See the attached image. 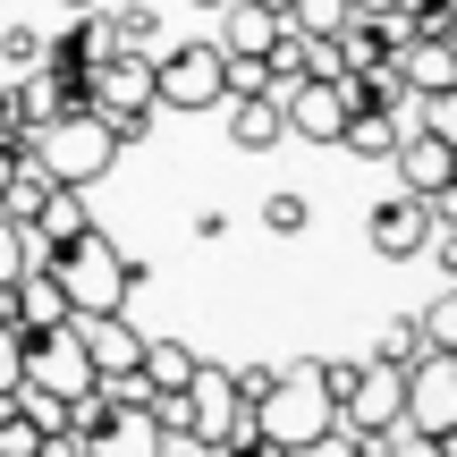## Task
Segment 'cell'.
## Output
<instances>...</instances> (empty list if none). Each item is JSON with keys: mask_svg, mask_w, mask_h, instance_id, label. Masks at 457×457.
<instances>
[{"mask_svg": "<svg viewBox=\"0 0 457 457\" xmlns=\"http://www.w3.org/2000/svg\"><path fill=\"white\" fill-rule=\"evenodd\" d=\"M381 9H398V0H347V17H381Z\"/></svg>", "mask_w": 457, "mask_h": 457, "instance_id": "40", "label": "cell"}, {"mask_svg": "<svg viewBox=\"0 0 457 457\" xmlns=\"http://www.w3.org/2000/svg\"><path fill=\"white\" fill-rule=\"evenodd\" d=\"M339 424V407H330V390H322V373L313 364H279L271 373V390L245 407V432L254 441H271V449H305V441H322V432Z\"/></svg>", "mask_w": 457, "mask_h": 457, "instance_id": "2", "label": "cell"}, {"mask_svg": "<svg viewBox=\"0 0 457 457\" xmlns=\"http://www.w3.org/2000/svg\"><path fill=\"white\" fill-rule=\"evenodd\" d=\"M102 34H111V51H153L162 17H153L145 0H102Z\"/></svg>", "mask_w": 457, "mask_h": 457, "instance_id": "21", "label": "cell"}, {"mask_svg": "<svg viewBox=\"0 0 457 457\" xmlns=\"http://www.w3.org/2000/svg\"><path fill=\"white\" fill-rule=\"evenodd\" d=\"M415 339H424V356H457V296H432L415 313Z\"/></svg>", "mask_w": 457, "mask_h": 457, "instance_id": "24", "label": "cell"}, {"mask_svg": "<svg viewBox=\"0 0 457 457\" xmlns=\"http://www.w3.org/2000/svg\"><path fill=\"white\" fill-rule=\"evenodd\" d=\"M34 449H43V424L17 398H0V457H34Z\"/></svg>", "mask_w": 457, "mask_h": 457, "instance_id": "26", "label": "cell"}, {"mask_svg": "<svg viewBox=\"0 0 457 457\" xmlns=\"http://www.w3.org/2000/svg\"><path fill=\"white\" fill-rule=\"evenodd\" d=\"M220 111H228V145H237V153H271L279 136H288V119H279L271 94H228Z\"/></svg>", "mask_w": 457, "mask_h": 457, "instance_id": "17", "label": "cell"}, {"mask_svg": "<svg viewBox=\"0 0 457 457\" xmlns=\"http://www.w3.org/2000/svg\"><path fill=\"white\" fill-rule=\"evenodd\" d=\"M296 457H364V449H356V432H339V424H330V432H322V441H305V449H296Z\"/></svg>", "mask_w": 457, "mask_h": 457, "instance_id": "32", "label": "cell"}, {"mask_svg": "<svg viewBox=\"0 0 457 457\" xmlns=\"http://www.w3.org/2000/svg\"><path fill=\"white\" fill-rule=\"evenodd\" d=\"M9 187H17V145H0V204H9Z\"/></svg>", "mask_w": 457, "mask_h": 457, "instance_id": "39", "label": "cell"}, {"mask_svg": "<svg viewBox=\"0 0 457 457\" xmlns=\"http://www.w3.org/2000/svg\"><path fill=\"white\" fill-rule=\"evenodd\" d=\"M390 170H398V187H407V195H424V204H441L449 187H457V145L449 136H398V153H390Z\"/></svg>", "mask_w": 457, "mask_h": 457, "instance_id": "10", "label": "cell"}, {"mask_svg": "<svg viewBox=\"0 0 457 457\" xmlns=\"http://www.w3.org/2000/svg\"><path fill=\"white\" fill-rule=\"evenodd\" d=\"M17 330H26L17 322V288H0V339H17Z\"/></svg>", "mask_w": 457, "mask_h": 457, "instance_id": "38", "label": "cell"}, {"mask_svg": "<svg viewBox=\"0 0 457 457\" xmlns=\"http://www.w3.org/2000/svg\"><path fill=\"white\" fill-rule=\"evenodd\" d=\"M77 339H85V356H94V381L136 373V356H145V330H136L128 313H94V322H77Z\"/></svg>", "mask_w": 457, "mask_h": 457, "instance_id": "15", "label": "cell"}, {"mask_svg": "<svg viewBox=\"0 0 457 457\" xmlns=\"http://www.w3.org/2000/svg\"><path fill=\"white\" fill-rule=\"evenodd\" d=\"M102 128H111V145L128 153V145H145L153 136V102H128V111H102Z\"/></svg>", "mask_w": 457, "mask_h": 457, "instance_id": "28", "label": "cell"}, {"mask_svg": "<svg viewBox=\"0 0 457 457\" xmlns=\"http://www.w3.org/2000/svg\"><path fill=\"white\" fill-rule=\"evenodd\" d=\"M415 356H424V339H415V322H390V330L373 339V356H364V364H381V373H407Z\"/></svg>", "mask_w": 457, "mask_h": 457, "instance_id": "25", "label": "cell"}, {"mask_svg": "<svg viewBox=\"0 0 457 457\" xmlns=\"http://www.w3.org/2000/svg\"><path fill=\"white\" fill-rule=\"evenodd\" d=\"M136 373H145L153 390H187V373H195V347H187V339H145Z\"/></svg>", "mask_w": 457, "mask_h": 457, "instance_id": "23", "label": "cell"}, {"mask_svg": "<svg viewBox=\"0 0 457 457\" xmlns=\"http://www.w3.org/2000/svg\"><path fill=\"white\" fill-rule=\"evenodd\" d=\"M245 432V398H237V381H228V364H204L195 356V373H187V441H237Z\"/></svg>", "mask_w": 457, "mask_h": 457, "instance_id": "7", "label": "cell"}, {"mask_svg": "<svg viewBox=\"0 0 457 457\" xmlns=\"http://www.w3.org/2000/svg\"><path fill=\"white\" fill-rule=\"evenodd\" d=\"M271 373H279V364H237V373H228V381H237V398H245V407H254V398L271 390Z\"/></svg>", "mask_w": 457, "mask_h": 457, "instance_id": "34", "label": "cell"}, {"mask_svg": "<svg viewBox=\"0 0 457 457\" xmlns=\"http://www.w3.org/2000/svg\"><path fill=\"white\" fill-rule=\"evenodd\" d=\"M398 136H407V128H398V111H347L339 145L356 153V162H390V153H398Z\"/></svg>", "mask_w": 457, "mask_h": 457, "instance_id": "20", "label": "cell"}, {"mask_svg": "<svg viewBox=\"0 0 457 457\" xmlns=\"http://www.w3.org/2000/svg\"><path fill=\"white\" fill-rule=\"evenodd\" d=\"M288 26H296V34H339V26H347V0H296Z\"/></svg>", "mask_w": 457, "mask_h": 457, "instance_id": "29", "label": "cell"}, {"mask_svg": "<svg viewBox=\"0 0 457 457\" xmlns=\"http://www.w3.org/2000/svg\"><path fill=\"white\" fill-rule=\"evenodd\" d=\"M398 407H407V373L364 364V373L347 381V398H339V432H356V441H390V432H398Z\"/></svg>", "mask_w": 457, "mask_h": 457, "instance_id": "8", "label": "cell"}, {"mask_svg": "<svg viewBox=\"0 0 457 457\" xmlns=\"http://www.w3.org/2000/svg\"><path fill=\"white\" fill-rule=\"evenodd\" d=\"M364 237H373V254H381V262H407V254H424V237H432V212H424V195L390 187V195L373 204V220H364Z\"/></svg>", "mask_w": 457, "mask_h": 457, "instance_id": "11", "label": "cell"}, {"mask_svg": "<svg viewBox=\"0 0 457 457\" xmlns=\"http://www.w3.org/2000/svg\"><path fill=\"white\" fill-rule=\"evenodd\" d=\"M195 9H220V0H195Z\"/></svg>", "mask_w": 457, "mask_h": 457, "instance_id": "42", "label": "cell"}, {"mask_svg": "<svg viewBox=\"0 0 457 457\" xmlns=\"http://www.w3.org/2000/svg\"><path fill=\"white\" fill-rule=\"evenodd\" d=\"M0 60H9V77L43 68V34H34V26H9V34H0Z\"/></svg>", "mask_w": 457, "mask_h": 457, "instance_id": "30", "label": "cell"}, {"mask_svg": "<svg viewBox=\"0 0 457 457\" xmlns=\"http://www.w3.org/2000/svg\"><path fill=\"white\" fill-rule=\"evenodd\" d=\"M26 111H17V94H9V85H0V145H26Z\"/></svg>", "mask_w": 457, "mask_h": 457, "instance_id": "33", "label": "cell"}, {"mask_svg": "<svg viewBox=\"0 0 457 457\" xmlns=\"http://www.w3.org/2000/svg\"><path fill=\"white\" fill-rule=\"evenodd\" d=\"M34 262V237H26V220H9L0 212V288H17V271Z\"/></svg>", "mask_w": 457, "mask_h": 457, "instance_id": "27", "label": "cell"}, {"mask_svg": "<svg viewBox=\"0 0 457 457\" xmlns=\"http://www.w3.org/2000/svg\"><path fill=\"white\" fill-rule=\"evenodd\" d=\"M220 457H288V449H271V441H254V432H237V441H220Z\"/></svg>", "mask_w": 457, "mask_h": 457, "instance_id": "35", "label": "cell"}, {"mask_svg": "<svg viewBox=\"0 0 457 457\" xmlns=\"http://www.w3.org/2000/svg\"><path fill=\"white\" fill-rule=\"evenodd\" d=\"M51 279L68 296V322H94V313H128V288L145 279V262H128L102 228H85L77 245H51Z\"/></svg>", "mask_w": 457, "mask_h": 457, "instance_id": "1", "label": "cell"}, {"mask_svg": "<svg viewBox=\"0 0 457 457\" xmlns=\"http://www.w3.org/2000/svg\"><path fill=\"white\" fill-rule=\"evenodd\" d=\"M26 153H34V170H43L51 187H94V179H111V162H119L102 111H60L51 128L26 136Z\"/></svg>", "mask_w": 457, "mask_h": 457, "instance_id": "3", "label": "cell"}, {"mask_svg": "<svg viewBox=\"0 0 457 457\" xmlns=\"http://www.w3.org/2000/svg\"><path fill=\"white\" fill-rule=\"evenodd\" d=\"M262 228L296 237V228H305V195H271V204H262Z\"/></svg>", "mask_w": 457, "mask_h": 457, "instance_id": "31", "label": "cell"}, {"mask_svg": "<svg viewBox=\"0 0 457 457\" xmlns=\"http://www.w3.org/2000/svg\"><path fill=\"white\" fill-rule=\"evenodd\" d=\"M85 457H162V424L145 407H111V424L85 441Z\"/></svg>", "mask_w": 457, "mask_h": 457, "instance_id": "18", "label": "cell"}, {"mask_svg": "<svg viewBox=\"0 0 457 457\" xmlns=\"http://www.w3.org/2000/svg\"><path fill=\"white\" fill-rule=\"evenodd\" d=\"M279 119H288V136H305V145H339V128H347V94H339V77H305V85H288V94H279Z\"/></svg>", "mask_w": 457, "mask_h": 457, "instance_id": "9", "label": "cell"}, {"mask_svg": "<svg viewBox=\"0 0 457 457\" xmlns=\"http://www.w3.org/2000/svg\"><path fill=\"white\" fill-rule=\"evenodd\" d=\"M85 94H94V111L153 102V51H111V60H94L85 68Z\"/></svg>", "mask_w": 457, "mask_h": 457, "instance_id": "13", "label": "cell"}, {"mask_svg": "<svg viewBox=\"0 0 457 457\" xmlns=\"http://www.w3.org/2000/svg\"><path fill=\"white\" fill-rule=\"evenodd\" d=\"M60 9H102V0H60Z\"/></svg>", "mask_w": 457, "mask_h": 457, "instance_id": "41", "label": "cell"}, {"mask_svg": "<svg viewBox=\"0 0 457 457\" xmlns=\"http://www.w3.org/2000/svg\"><path fill=\"white\" fill-rule=\"evenodd\" d=\"M271 34H279V17L271 9H254V0H220V60H262L271 51Z\"/></svg>", "mask_w": 457, "mask_h": 457, "instance_id": "16", "label": "cell"}, {"mask_svg": "<svg viewBox=\"0 0 457 457\" xmlns=\"http://www.w3.org/2000/svg\"><path fill=\"white\" fill-rule=\"evenodd\" d=\"M85 228H94V212H85V187H43V195H34V212H26L34 254H51V245H77Z\"/></svg>", "mask_w": 457, "mask_h": 457, "instance_id": "14", "label": "cell"}, {"mask_svg": "<svg viewBox=\"0 0 457 457\" xmlns=\"http://www.w3.org/2000/svg\"><path fill=\"white\" fill-rule=\"evenodd\" d=\"M34 457H85V441H68V432H43V449Z\"/></svg>", "mask_w": 457, "mask_h": 457, "instance_id": "37", "label": "cell"}, {"mask_svg": "<svg viewBox=\"0 0 457 457\" xmlns=\"http://www.w3.org/2000/svg\"><path fill=\"white\" fill-rule=\"evenodd\" d=\"M17 322H26V330L68 322V296H60V279H51V262H43V254H34L26 271H17Z\"/></svg>", "mask_w": 457, "mask_h": 457, "instance_id": "19", "label": "cell"}, {"mask_svg": "<svg viewBox=\"0 0 457 457\" xmlns=\"http://www.w3.org/2000/svg\"><path fill=\"white\" fill-rule=\"evenodd\" d=\"M398 432H415V441H457V356H415L407 364Z\"/></svg>", "mask_w": 457, "mask_h": 457, "instance_id": "6", "label": "cell"}, {"mask_svg": "<svg viewBox=\"0 0 457 457\" xmlns=\"http://www.w3.org/2000/svg\"><path fill=\"white\" fill-rule=\"evenodd\" d=\"M17 390H43V398H85L94 390V356H85L77 322H51V330H17Z\"/></svg>", "mask_w": 457, "mask_h": 457, "instance_id": "4", "label": "cell"}, {"mask_svg": "<svg viewBox=\"0 0 457 457\" xmlns=\"http://www.w3.org/2000/svg\"><path fill=\"white\" fill-rule=\"evenodd\" d=\"M220 102H228L220 43H170V51H153V111H220Z\"/></svg>", "mask_w": 457, "mask_h": 457, "instance_id": "5", "label": "cell"}, {"mask_svg": "<svg viewBox=\"0 0 457 457\" xmlns=\"http://www.w3.org/2000/svg\"><path fill=\"white\" fill-rule=\"evenodd\" d=\"M339 94H347V111H398L407 85H398V68H347Z\"/></svg>", "mask_w": 457, "mask_h": 457, "instance_id": "22", "label": "cell"}, {"mask_svg": "<svg viewBox=\"0 0 457 457\" xmlns=\"http://www.w3.org/2000/svg\"><path fill=\"white\" fill-rule=\"evenodd\" d=\"M398 85H407V102L424 94H457V34H415L407 51H398Z\"/></svg>", "mask_w": 457, "mask_h": 457, "instance_id": "12", "label": "cell"}, {"mask_svg": "<svg viewBox=\"0 0 457 457\" xmlns=\"http://www.w3.org/2000/svg\"><path fill=\"white\" fill-rule=\"evenodd\" d=\"M0 398H17V339H0Z\"/></svg>", "mask_w": 457, "mask_h": 457, "instance_id": "36", "label": "cell"}]
</instances>
